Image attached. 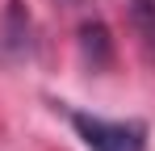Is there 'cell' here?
Returning <instances> with one entry per match:
<instances>
[{
    "label": "cell",
    "instance_id": "obj_1",
    "mask_svg": "<svg viewBox=\"0 0 155 151\" xmlns=\"http://www.w3.org/2000/svg\"><path fill=\"white\" fill-rule=\"evenodd\" d=\"M63 113L88 151H147V126L138 118H101V113H84L67 105H63Z\"/></svg>",
    "mask_w": 155,
    "mask_h": 151
},
{
    "label": "cell",
    "instance_id": "obj_2",
    "mask_svg": "<svg viewBox=\"0 0 155 151\" xmlns=\"http://www.w3.org/2000/svg\"><path fill=\"white\" fill-rule=\"evenodd\" d=\"M130 17H134V29H138L143 46L155 55V0H130Z\"/></svg>",
    "mask_w": 155,
    "mask_h": 151
},
{
    "label": "cell",
    "instance_id": "obj_3",
    "mask_svg": "<svg viewBox=\"0 0 155 151\" xmlns=\"http://www.w3.org/2000/svg\"><path fill=\"white\" fill-rule=\"evenodd\" d=\"M80 34H84V55L97 50V67H101L105 59H109V34H105V25H84Z\"/></svg>",
    "mask_w": 155,
    "mask_h": 151
}]
</instances>
